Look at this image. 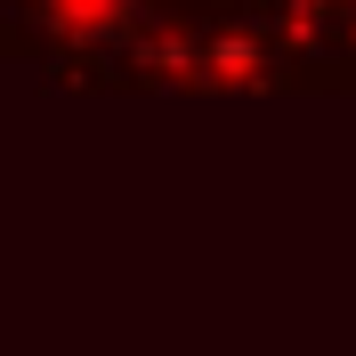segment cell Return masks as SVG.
<instances>
[{"label":"cell","instance_id":"cell-1","mask_svg":"<svg viewBox=\"0 0 356 356\" xmlns=\"http://www.w3.org/2000/svg\"><path fill=\"white\" fill-rule=\"evenodd\" d=\"M57 17H65V24H97V33H106V24L122 17V0H57Z\"/></svg>","mask_w":356,"mask_h":356}]
</instances>
